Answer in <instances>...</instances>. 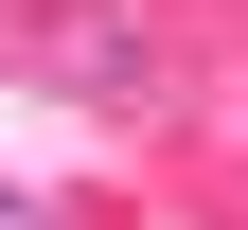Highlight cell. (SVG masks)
Masks as SVG:
<instances>
[{
    "mask_svg": "<svg viewBox=\"0 0 248 230\" xmlns=\"http://www.w3.org/2000/svg\"><path fill=\"white\" fill-rule=\"evenodd\" d=\"M36 53L53 89H71V107H142V36H124V0H36Z\"/></svg>",
    "mask_w": 248,
    "mask_h": 230,
    "instance_id": "6da1fadb",
    "label": "cell"
},
{
    "mask_svg": "<svg viewBox=\"0 0 248 230\" xmlns=\"http://www.w3.org/2000/svg\"><path fill=\"white\" fill-rule=\"evenodd\" d=\"M0 230H53V213H36V195H0Z\"/></svg>",
    "mask_w": 248,
    "mask_h": 230,
    "instance_id": "7a4b0ae2",
    "label": "cell"
}]
</instances>
